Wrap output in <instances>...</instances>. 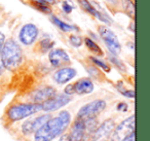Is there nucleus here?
Masks as SVG:
<instances>
[{"label":"nucleus","mask_w":150,"mask_h":141,"mask_svg":"<svg viewBox=\"0 0 150 141\" xmlns=\"http://www.w3.org/2000/svg\"><path fill=\"white\" fill-rule=\"evenodd\" d=\"M84 42H86V46H88V48L92 53L98 55V56H103L102 48H101L100 46H99L98 44H97L96 42L94 41V40H92L91 38L86 37V38H84Z\"/></svg>","instance_id":"obj_17"},{"label":"nucleus","mask_w":150,"mask_h":141,"mask_svg":"<svg viewBox=\"0 0 150 141\" xmlns=\"http://www.w3.org/2000/svg\"><path fill=\"white\" fill-rule=\"evenodd\" d=\"M109 59H110V61H111V62H112L113 64H114L116 67H118L119 69H122V70H125V66H123V63L121 62V61L119 60V59L117 58L116 56H111Z\"/></svg>","instance_id":"obj_24"},{"label":"nucleus","mask_w":150,"mask_h":141,"mask_svg":"<svg viewBox=\"0 0 150 141\" xmlns=\"http://www.w3.org/2000/svg\"><path fill=\"white\" fill-rule=\"evenodd\" d=\"M42 111V103H33V102H25V103H15L6 108L2 116L4 127L13 126L17 122L25 120V118L37 114Z\"/></svg>","instance_id":"obj_2"},{"label":"nucleus","mask_w":150,"mask_h":141,"mask_svg":"<svg viewBox=\"0 0 150 141\" xmlns=\"http://www.w3.org/2000/svg\"><path fill=\"white\" fill-rule=\"evenodd\" d=\"M72 98L70 96L66 95V94H62V95H56L54 98L47 100V101L42 103V111L44 112H52L59 110L60 108L66 106Z\"/></svg>","instance_id":"obj_8"},{"label":"nucleus","mask_w":150,"mask_h":141,"mask_svg":"<svg viewBox=\"0 0 150 141\" xmlns=\"http://www.w3.org/2000/svg\"><path fill=\"white\" fill-rule=\"evenodd\" d=\"M77 74V71L75 70L72 67L65 66L62 68L58 69L56 72L54 73V80L56 81L58 85H65V83H69L71 79H73Z\"/></svg>","instance_id":"obj_13"},{"label":"nucleus","mask_w":150,"mask_h":141,"mask_svg":"<svg viewBox=\"0 0 150 141\" xmlns=\"http://www.w3.org/2000/svg\"><path fill=\"white\" fill-rule=\"evenodd\" d=\"M63 9L65 11V13L67 14H70L71 11H72V6H71L70 4H69L67 1H65L64 3H63Z\"/></svg>","instance_id":"obj_27"},{"label":"nucleus","mask_w":150,"mask_h":141,"mask_svg":"<svg viewBox=\"0 0 150 141\" xmlns=\"http://www.w3.org/2000/svg\"><path fill=\"white\" fill-rule=\"evenodd\" d=\"M5 41V36L2 32H0V75L2 74L3 70H4V67H3V64H2V60H1V50H2V46H3V43Z\"/></svg>","instance_id":"obj_22"},{"label":"nucleus","mask_w":150,"mask_h":141,"mask_svg":"<svg viewBox=\"0 0 150 141\" xmlns=\"http://www.w3.org/2000/svg\"><path fill=\"white\" fill-rule=\"evenodd\" d=\"M78 2H79V4L82 6V9H86V11H88V13H90L91 15H93V16H95L96 18H98L100 21L106 22V23H108V22H109V20H107L106 18L102 15V14H100V11H97V9H95V7L93 6L90 2H88V0H78Z\"/></svg>","instance_id":"obj_15"},{"label":"nucleus","mask_w":150,"mask_h":141,"mask_svg":"<svg viewBox=\"0 0 150 141\" xmlns=\"http://www.w3.org/2000/svg\"><path fill=\"white\" fill-rule=\"evenodd\" d=\"M107 103L103 99H97L83 105L76 114V118L86 120L88 118H98V115L105 110Z\"/></svg>","instance_id":"obj_5"},{"label":"nucleus","mask_w":150,"mask_h":141,"mask_svg":"<svg viewBox=\"0 0 150 141\" xmlns=\"http://www.w3.org/2000/svg\"><path fill=\"white\" fill-rule=\"evenodd\" d=\"M31 2L33 3V5L36 9L43 11V13H50V11H52L50 7L45 4V2H44L43 0H31Z\"/></svg>","instance_id":"obj_20"},{"label":"nucleus","mask_w":150,"mask_h":141,"mask_svg":"<svg viewBox=\"0 0 150 141\" xmlns=\"http://www.w3.org/2000/svg\"><path fill=\"white\" fill-rule=\"evenodd\" d=\"M57 94V90L50 85L40 88L35 91H33L30 94L29 102H33V103H43V102L47 101V100L54 98Z\"/></svg>","instance_id":"obj_9"},{"label":"nucleus","mask_w":150,"mask_h":141,"mask_svg":"<svg viewBox=\"0 0 150 141\" xmlns=\"http://www.w3.org/2000/svg\"><path fill=\"white\" fill-rule=\"evenodd\" d=\"M54 44V41H52L50 39H41L36 46V51L40 54H44L52 50Z\"/></svg>","instance_id":"obj_16"},{"label":"nucleus","mask_w":150,"mask_h":141,"mask_svg":"<svg viewBox=\"0 0 150 141\" xmlns=\"http://www.w3.org/2000/svg\"><path fill=\"white\" fill-rule=\"evenodd\" d=\"M58 141H70L69 140V136L67 133H64V134L62 135V136H60L58 138Z\"/></svg>","instance_id":"obj_28"},{"label":"nucleus","mask_w":150,"mask_h":141,"mask_svg":"<svg viewBox=\"0 0 150 141\" xmlns=\"http://www.w3.org/2000/svg\"><path fill=\"white\" fill-rule=\"evenodd\" d=\"M72 122V114L69 110H62L52 116L31 137V141H54L62 136Z\"/></svg>","instance_id":"obj_1"},{"label":"nucleus","mask_w":150,"mask_h":141,"mask_svg":"<svg viewBox=\"0 0 150 141\" xmlns=\"http://www.w3.org/2000/svg\"><path fill=\"white\" fill-rule=\"evenodd\" d=\"M69 131L67 132L69 136V140L70 141H82L86 134V125H84V120H79V118H75L74 120H72L70 127H69Z\"/></svg>","instance_id":"obj_11"},{"label":"nucleus","mask_w":150,"mask_h":141,"mask_svg":"<svg viewBox=\"0 0 150 141\" xmlns=\"http://www.w3.org/2000/svg\"><path fill=\"white\" fill-rule=\"evenodd\" d=\"M121 94H122L123 96H125V97L127 98H134L135 97V92L133 91V90H127V91H120Z\"/></svg>","instance_id":"obj_25"},{"label":"nucleus","mask_w":150,"mask_h":141,"mask_svg":"<svg viewBox=\"0 0 150 141\" xmlns=\"http://www.w3.org/2000/svg\"><path fill=\"white\" fill-rule=\"evenodd\" d=\"M52 116V115L50 114V112H45L43 114H39L36 116H29V118L23 120V122L20 125V128L18 129V131H19L18 133L20 134V140L31 137Z\"/></svg>","instance_id":"obj_4"},{"label":"nucleus","mask_w":150,"mask_h":141,"mask_svg":"<svg viewBox=\"0 0 150 141\" xmlns=\"http://www.w3.org/2000/svg\"><path fill=\"white\" fill-rule=\"evenodd\" d=\"M98 29H99V34H100L101 38L103 39L104 43L106 44L109 52H110L113 56H117V55L120 54V52H121L120 42H119L117 36L114 34V32H112L109 28H107L106 26H100Z\"/></svg>","instance_id":"obj_7"},{"label":"nucleus","mask_w":150,"mask_h":141,"mask_svg":"<svg viewBox=\"0 0 150 141\" xmlns=\"http://www.w3.org/2000/svg\"><path fill=\"white\" fill-rule=\"evenodd\" d=\"M45 3H50V4H54L56 3V0H43Z\"/></svg>","instance_id":"obj_29"},{"label":"nucleus","mask_w":150,"mask_h":141,"mask_svg":"<svg viewBox=\"0 0 150 141\" xmlns=\"http://www.w3.org/2000/svg\"><path fill=\"white\" fill-rule=\"evenodd\" d=\"M72 85L74 94H77V95H86L94 91V83L92 79L88 77H82Z\"/></svg>","instance_id":"obj_14"},{"label":"nucleus","mask_w":150,"mask_h":141,"mask_svg":"<svg viewBox=\"0 0 150 141\" xmlns=\"http://www.w3.org/2000/svg\"><path fill=\"white\" fill-rule=\"evenodd\" d=\"M69 40H70V43L72 44L73 46H76V48H79L82 44V39L77 35H70Z\"/></svg>","instance_id":"obj_23"},{"label":"nucleus","mask_w":150,"mask_h":141,"mask_svg":"<svg viewBox=\"0 0 150 141\" xmlns=\"http://www.w3.org/2000/svg\"><path fill=\"white\" fill-rule=\"evenodd\" d=\"M135 132V114H132L127 120L116 124L109 137L108 141H121L129 134Z\"/></svg>","instance_id":"obj_6"},{"label":"nucleus","mask_w":150,"mask_h":141,"mask_svg":"<svg viewBox=\"0 0 150 141\" xmlns=\"http://www.w3.org/2000/svg\"><path fill=\"white\" fill-rule=\"evenodd\" d=\"M38 36V28L33 24H27L23 26L19 34L20 41L25 46H31L35 42Z\"/></svg>","instance_id":"obj_12"},{"label":"nucleus","mask_w":150,"mask_h":141,"mask_svg":"<svg viewBox=\"0 0 150 141\" xmlns=\"http://www.w3.org/2000/svg\"><path fill=\"white\" fill-rule=\"evenodd\" d=\"M1 60L4 69L15 71L19 68L23 61L22 48L13 39H7L4 41L1 50Z\"/></svg>","instance_id":"obj_3"},{"label":"nucleus","mask_w":150,"mask_h":141,"mask_svg":"<svg viewBox=\"0 0 150 141\" xmlns=\"http://www.w3.org/2000/svg\"><path fill=\"white\" fill-rule=\"evenodd\" d=\"M52 22H54V25L58 26V27L60 28L61 30H63L64 32H70V31H72V30L75 29V27H73V26L69 25V24L64 23L63 21L59 20L58 18L54 17V16H52Z\"/></svg>","instance_id":"obj_18"},{"label":"nucleus","mask_w":150,"mask_h":141,"mask_svg":"<svg viewBox=\"0 0 150 141\" xmlns=\"http://www.w3.org/2000/svg\"><path fill=\"white\" fill-rule=\"evenodd\" d=\"M122 4L125 7V11L127 15L131 18L135 16V7H134V3L132 0H122Z\"/></svg>","instance_id":"obj_19"},{"label":"nucleus","mask_w":150,"mask_h":141,"mask_svg":"<svg viewBox=\"0 0 150 141\" xmlns=\"http://www.w3.org/2000/svg\"><path fill=\"white\" fill-rule=\"evenodd\" d=\"M117 110H119V111H127V104L125 103V102H120V103H118V105L116 106Z\"/></svg>","instance_id":"obj_26"},{"label":"nucleus","mask_w":150,"mask_h":141,"mask_svg":"<svg viewBox=\"0 0 150 141\" xmlns=\"http://www.w3.org/2000/svg\"><path fill=\"white\" fill-rule=\"evenodd\" d=\"M48 60H50L52 66L56 67V68H62L70 63L69 55L63 48L50 50V54H48Z\"/></svg>","instance_id":"obj_10"},{"label":"nucleus","mask_w":150,"mask_h":141,"mask_svg":"<svg viewBox=\"0 0 150 141\" xmlns=\"http://www.w3.org/2000/svg\"><path fill=\"white\" fill-rule=\"evenodd\" d=\"M90 59H91V61L96 65V66H98L99 68L103 69L105 72H109V71H110V67H109V65H107L105 62L101 61L100 59H97V58H95V57H91Z\"/></svg>","instance_id":"obj_21"}]
</instances>
